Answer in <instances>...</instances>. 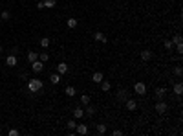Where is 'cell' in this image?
Segmentation results:
<instances>
[{
  "label": "cell",
  "mask_w": 183,
  "mask_h": 136,
  "mask_svg": "<svg viewBox=\"0 0 183 136\" xmlns=\"http://www.w3.org/2000/svg\"><path fill=\"white\" fill-rule=\"evenodd\" d=\"M42 88H44V83L41 81V79H29V81H28V90H29L31 94L41 92Z\"/></svg>",
  "instance_id": "cell-1"
},
{
  "label": "cell",
  "mask_w": 183,
  "mask_h": 136,
  "mask_svg": "<svg viewBox=\"0 0 183 136\" xmlns=\"http://www.w3.org/2000/svg\"><path fill=\"white\" fill-rule=\"evenodd\" d=\"M134 90H136L137 96H145V94H147V85L143 83V81H137V83L134 85Z\"/></svg>",
  "instance_id": "cell-2"
},
{
  "label": "cell",
  "mask_w": 183,
  "mask_h": 136,
  "mask_svg": "<svg viewBox=\"0 0 183 136\" xmlns=\"http://www.w3.org/2000/svg\"><path fill=\"white\" fill-rule=\"evenodd\" d=\"M167 109H169V105L163 101V99H157V103H156V112H157V114H165Z\"/></svg>",
  "instance_id": "cell-3"
},
{
  "label": "cell",
  "mask_w": 183,
  "mask_h": 136,
  "mask_svg": "<svg viewBox=\"0 0 183 136\" xmlns=\"http://www.w3.org/2000/svg\"><path fill=\"white\" fill-rule=\"evenodd\" d=\"M29 64H31V70H33L35 74H41L42 70H44V63L38 61V59H37V61H33V63H29Z\"/></svg>",
  "instance_id": "cell-4"
},
{
  "label": "cell",
  "mask_w": 183,
  "mask_h": 136,
  "mask_svg": "<svg viewBox=\"0 0 183 136\" xmlns=\"http://www.w3.org/2000/svg\"><path fill=\"white\" fill-rule=\"evenodd\" d=\"M125 105H126L128 110H136L137 109V101H136V99H132V98H126L125 99Z\"/></svg>",
  "instance_id": "cell-5"
},
{
  "label": "cell",
  "mask_w": 183,
  "mask_h": 136,
  "mask_svg": "<svg viewBox=\"0 0 183 136\" xmlns=\"http://www.w3.org/2000/svg\"><path fill=\"white\" fill-rule=\"evenodd\" d=\"M75 133H77V134H88V125H86V123H77Z\"/></svg>",
  "instance_id": "cell-6"
},
{
  "label": "cell",
  "mask_w": 183,
  "mask_h": 136,
  "mask_svg": "<svg viewBox=\"0 0 183 136\" xmlns=\"http://www.w3.org/2000/svg\"><path fill=\"white\" fill-rule=\"evenodd\" d=\"M93 39H95L97 42H108V39H106V35L103 33V31H95L93 33Z\"/></svg>",
  "instance_id": "cell-7"
},
{
  "label": "cell",
  "mask_w": 183,
  "mask_h": 136,
  "mask_svg": "<svg viewBox=\"0 0 183 136\" xmlns=\"http://www.w3.org/2000/svg\"><path fill=\"white\" fill-rule=\"evenodd\" d=\"M73 118H75V120H81V118H84V109H81V107H75V109H73Z\"/></svg>",
  "instance_id": "cell-8"
},
{
  "label": "cell",
  "mask_w": 183,
  "mask_h": 136,
  "mask_svg": "<svg viewBox=\"0 0 183 136\" xmlns=\"http://www.w3.org/2000/svg\"><path fill=\"white\" fill-rule=\"evenodd\" d=\"M150 59H152V52H150V50H143V52H141V61L148 63Z\"/></svg>",
  "instance_id": "cell-9"
},
{
  "label": "cell",
  "mask_w": 183,
  "mask_h": 136,
  "mask_svg": "<svg viewBox=\"0 0 183 136\" xmlns=\"http://www.w3.org/2000/svg\"><path fill=\"white\" fill-rule=\"evenodd\" d=\"M103 79H105V75H103V72H93V75H92V81L93 83H101L103 81Z\"/></svg>",
  "instance_id": "cell-10"
},
{
  "label": "cell",
  "mask_w": 183,
  "mask_h": 136,
  "mask_svg": "<svg viewBox=\"0 0 183 136\" xmlns=\"http://www.w3.org/2000/svg\"><path fill=\"white\" fill-rule=\"evenodd\" d=\"M6 63L9 64V66H17V55H15V53H9L7 59H6Z\"/></svg>",
  "instance_id": "cell-11"
},
{
  "label": "cell",
  "mask_w": 183,
  "mask_h": 136,
  "mask_svg": "<svg viewBox=\"0 0 183 136\" xmlns=\"http://www.w3.org/2000/svg\"><path fill=\"white\" fill-rule=\"evenodd\" d=\"M172 90H174V94H176V96H181V94H183V83L178 81L174 87H172Z\"/></svg>",
  "instance_id": "cell-12"
},
{
  "label": "cell",
  "mask_w": 183,
  "mask_h": 136,
  "mask_svg": "<svg viewBox=\"0 0 183 136\" xmlns=\"http://www.w3.org/2000/svg\"><path fill=\"white\" fill-rule=\"evenodd\" d=\"M126 98H128V90L126 88H121L119 92H117V99H119V101H125Z\"/></svg>",
  "instance_id": "cell-13"
},
{
  "label": "cell",
  "mask_w": 183,
  "mask_h": 136,
  "mask_svg": "<svg viewBox=\"0 0 183 136\" xmlns=\"http://www.w3.org/2000/svg\"><path fill=\"white\" fill-rule=\"evenodd\" d=\"M95 131H97V134H106V123H97L95 125Z\"/></svg>",
  "instance_id": "cell-14"
},
{
  "label": "cell",
  "mask_w": 183,
  "mask_h": 136,
  "mask_svg": "<svg viewBox=\"0 0 183 136\" xmlns=\"http://www.w3.org/2000/svg\"><path fill=\"white\" fill-rule=\"evenodd\" d=\"M84 112H86L88 116H95V112H97V109L93 107V105H90V103H88L86 107H84Z\"/></svg>",
  "instance_id": "cell-15"
},
{
  "label": "cell",
  "mask_w": 183,
  "mask_h": 136,
  "mask_svg": "<svg viewBox=\"0 0 183 136\" xmlns=\"http://www.w3.org/2000/svg\"><path fill=\"white\" fill-rule=\"evenodd\" d=\"M167 96V88H156V99H163Z\"/></svg>",
  "instance_id": "cell-16"
},
{
  "label": "cell",
  "mask_w": 183,
  "mask_h": 136,
  "mask_svg": "<svg viewBox=\"0 0 183 136\" xmlns=\"http://www.w3.org/2000/svg\"><path fill=\"white\" fill-rule=\"evenodd\" d=\"M68 70H70V68H68L66 63H59V64H57V72H59V74H66Z\"/></svg>",
  "instance_id": "cell-17"
},
{
  "label": "cell",
  "mask_w": 183,
  "mask_h": 136,
  "mask_svg": "<svg viewBox=\"0 0 183 136\" xmlns=\"http://www.w3.org/2000/svg\"><path fill=\"white\" fill-rule=\"evenodd\" d=\"M75 92H77V90H75V87H72V85H68V87L64 88V94L70 96V98H73V96H75Z\"/></svg>",
  "instance_id": "cell-18"
},
{
  "label": "cell",
  "mask_w": 183,
  "mask_h": 136,
  "mask_svg": "<svg viewBox=\"0 0 183 136\" xmlns=\"http://www.w3.org/2000/svg\"><path fill=\"white\" fill-rule=\"evenodd\" d=\"M49 81H51L53 85H59V83H61V74H51V75H49Z\"/></svg>",
  "instance_id": "cell-19"
},
{
  "label": "cell",
  "mask_w": 183,
  "mask_h": 136,
  "mask_svg": "<svg viewBox=\"0 0 183 136\" xmlns=\"http://www.w3.org/2000/svg\"><path fill=\"white\" fill-rule=\"evenodd\" d=\"M99 85H101V90H103V92H108V90L112 88V85H110V81H105V79H103V81L99 83Z\"/></svg>",
  "instance_id": "cell-20"
},
{
  "label": "cell",
  "mask_w": 183,
  "mask_h": 136,
  "mask_svg": "<svg viewBox=\"0 0 183 136\" xmlns=\"http://www.w3.org/2000/svg\"><path fill=\"white\" fill-rule=\"evenodd\" d=\"M42 4H44V8L51 9V8H55V6H57V0H42Z\"/></svg>",
  "instance_id": "cell-21"
},
{
  "label": "cell",
  "mask_w": 183,
  "mask_h": 136,
  "mask_svg": "<svg viewBox=\"0 0 183 136\" xmlns=\"http://www.w3.org/2000/svg\"><path fill=\"white\" fill-rule=\"evenodd\" d=\"M77 24H79V21H77V18H68V21H66V26L70 28V29L77 28Z\"/></svg>",
  "instance_id": "cell-22"
},
{
  "label": "cell",
  "mask_w": 183,
  "mask_h": 136,
  "mask_svg": "<svg viewBox=\"0 0 183 136\" xmlns=\"http://www.w3.org/2000/svg\"><path fill=\"white\" fill-rule=\"evenodd\" d=\"M0 21H11V13H9L7 9H4V11L0 13Z\"/></svg>",
  "instance_id": "cell-23"
},
{
  "label": "cell",
  "mask_w": 183,
  "mask_h": 136,
  "mask_svg": "<svg viewBox=\"0 0 183 136\" xmlns=\"http://www.w3.org/2000/svg\"><path fill=\"white\" fill-rule=\"evenodd\" d=\"M38 59V53L37 52H29L28 53V63H33V61H37Z\"/></svg>",
  "instance_id": "cell-24"
},
{
  "label": "cell",
  "mask_w": 183,
  "mask_h": 136,
  "mask_svg": "<svg viewBox=\"0 0 183 136\" xmlns=\"http://www.w3.org/2000/svg\"><path fill=\"white\" fill-rule=\"evenodd\" d=\"M75 127H77V122H75V120H68V131H70V133H73V131H75Z\"/></svg>",
  "instance_id": "cell-25"
},
{
  "label": "cell",
  "mask_w": 183,
  "mask_h": 136,
  "mask_svg": "<svg viewBox=\"0 0 183 136\" xmlns=\"http://www.w3.org/2000/svg\"><path fill=\"white\" fill-rule=\"evenodd\" d=\"M48 59H49V53H48V52H41V53H38V61L46 63Z\"/></svg>",
  "instance_id": "cell-26"
},
{
  "label": "cell",
  "mask_w": 183,
  "mask_h": 136,
  "mask_svg": "<svg viewBox=\"0 0 183 136\" xmlns=\"http://www.w3.org/2000/svg\"><path fill=\"white\" fill-rule=\"evenodd\" d=\"M48 46H49V39H48V37H42V39H41V48L46 50Z\"/></svg>",
  "instance_id": "cell-27"
},
{
  "label": "cell",
  "mask_w": 183,
  "mask_h": 136,
  "mask_svg": "<svg viewBox=\"0 0 183 136\" xmlns=\"http://www.w3.org/2000/svg\"><path fill=\"white\" fill-rule=\"evenodd\" d=\"M81 103L86 107V105L90 103V96H88V94H82V96H81Z\"/></svg>",
  "instance_id": "cell-28"
},
{
  "label": "cell",
  "mask_w": 183,
  "mask_h": 136,
  "mask_svg": "<svg viewBox=\"0 0 183 136\" xmlns=\"http://www.w3.org/2000/svg\"><path fill=\"white\" fill-rule=\"evenodd\" d=\"M163 46H165V50H169V52H170V50H174V42H172V41H165V42H163Z\"/></svg>",
  "instance_id": "cell-29"
},
{
  "label": "cell",
  "mask_w": 183,
  "mask_h": 136,
  "mask_svg": "<svg viewBox=\"0 0 183 136\" xmlns=\"http://www.w3.org/2000/svg\"><path fill=\"white\" fill-rule=\"evenodd\" d=\"M174 75H176V77H181V75H183L181 66H176V68H174Z\"/></svg>",
  "instance_id": "cell-30"
},
{
  "label": "cell",
  "mask_w": 183,
  "mask_h": 136,
  "mask_svg": "<svg viewBox=\"0 0 183 136\" xmlns=\"http://www.w3.org/2000/svg\"><path fill=\"white\" fill-rule=\"evenodd\" d=\"M172 42H174V44H180V42H181V35H180V33L174 35V37H172Z\"/></svg>",
  "instance_id": "cell-31"
},
{
  "label": "cell",
  "mask_w": 183,
  "mask_h": 136,
  "mask_svg": "<svg viewBox=\"0 0 183 136\" xmlns=\"http://www.w3.org/2000/svg\"><path fill=\"white\" fill-rule=\"evenodd\" d=\"M174 50H176L178 53H183V44H181V42H180V44H174Z\"/></svg>",
  "instance_id": "cell-32"
},
{
  "label": "cell",
  "mask_w": 183,
  "mask_h": 136,
  "mask_svg": "<svg viewBox=\"0 0 183 136\" xmlns=\"http://www.w3.org/2000/svg\"><path fill=\"white\" fill-rule=\"evenodd\" d=\"M7 134H9V136H18L20 133H18L17 129H9V133H7Z\"/></svg>",
  "instance_id": "cell-33"
},
{
  "label": "cell",
  "mask_w": 183,
  "mask_h": 136,
  "mask_svg": "<svg viewBox=\"0 0 183 136\" xmlns=\"http://www.w3.org/2000/svg\"><path fill=\"white\" fill-rule=\"evenodd\" d=\"M113 136H121L123 134V131H119V129H113V133H112Z\"/></svg>",
  "instance_id": "cell-34"
},
{
  "label": "cell",
  "mask_w": 183,
  "mask_h": 136,
  "mask_svg": "<svg viewBox=\"0 0 183 136\" xmlns=\"http://www.w3.org/2000/svg\"><path fill=\"white\" fill-rule=\"evenodd\" d=\"M0 52H2V44H0Z\"/></svg>",
  "instance_id": "cell-35"
},
{
  "label": "cell",
  "mask_w": 183,
  "mask_h": 136,
  "mask_svg": "<svg viewBox=\"0 0 183 136\" xmlns=\"http://www.w3.org/2000/svg\"><path fill=\"white\" fill-rule=\"evenodd\" d=\"M0 26H2V21H0Z\"/></svg>",
  "instance_id": "cell-36"
},
{
  "label": "cell",
  "mask_w": 183,
  "mask_h": 136,
  "mask_svg": "<svg viewBox=\"0 0 183 136\" xmlns=\"http://www.w3.org/2000/svg\"><path fill=\"white\" fill-rule=\"evenodd\" d=\"M0 63H2V59H0Z\"/></svg>",
  "instance_id": "cell-37"
},
{
  "label": "cell",
  "mask_w": 183,
  "mask_h": 136,
  "mask_svg": "<svg viewBox=\"0 0 183 136\" xmlns=\"http://www.w3.org/2000/svg\"><path fill=\"white\" fill-rule=\"evenodd\" d=\"M170 2H174V0H170Z\"/></svg>",
  "instance_id": "cell-38"
}]
</instances>
